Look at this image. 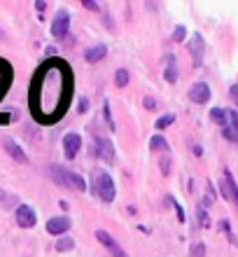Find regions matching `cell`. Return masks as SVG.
Masks as SVG:
<instances>
[{
    "label": "cell",
    "instance_id": "6da1fadb",
    "mask_svg": "<svg viewBox=\"0 0 238 257\" xmlns=\"http://www.w3.org/2000/svg\"><path fill=\"white\" fill-rule=\"evenodd\" d=\"M70 89H73L70 68L63 61L47 63L33 84V98H31L33 115L47 124L59 122L70 105Z\"/></svg>",
    "mask_w": 238,
    "mask_h": 257
},
{
    "label": "cell",
    "instance_id": "7a4b0ae2",
    "mask_svg": "<svg viewBox=\"0 0 238 257\" xmlns=\"http://www.w3.org/2000/svg\"><path fill=\"white\" fill-rule=\"evenodd\" d=\"M49 176L54 178L59 185H63V187H70V190H77V192L87 190L84 178L73 173V171H68V169H63V166H52V169H49Z\"/></svg>",
    "mask_w": 238,
    "mask_h": 257
},
{
    "label": "cell",
    "instance_id": "3957f363",
    "mask_svg": "<svg viewBox=\"0 0 238 257\" xmlns=\"http://www.w3.org/2000/svg\"><path fill=\"white\" fill-rule=\"evenodd\" d=\"M94 192L98 196H101L105 203H112L115 201V196H117V192H115V183H112V178L108 176V173H98L96 176V183H94Z\"/></svg>",
    "mask_w": 238,
    "mask_h": 257
},
{
    "label": "cell",
    "instance_id": "277c9868",
    "mask_svg": "<svg viewBox=\"0 0 238 257\" xmlns=\"http://www.w3.org/2000/svg\"><path fill=\"white\" fill-rule=\"evenodd\" d=\"M68 28H70V14L66 10H59L54 17V24H52V35L56 40H61L68 35Z\"/></svg>",
    "mask_w": 238,
    "mask_h": 257
},
{
    "label": "cell",
    "instance_id": "5b68a950",
    "mask_svg": "<svg viewBox=\"0 0 238 257\" xmlns=\"http://www.w3.org/2000/svg\"><path fill=\"white\" fill-rule=\"evenodd\" d=\"M17 222H19V227H24V229L35 227V210H33V206L21 203L19 208H17Z\"/></svg>",
    "mask_w": 238,
    "mask_h": 257
},
{
    "label": "cell",
    "instance_id": "8992f818",
    "mask_svg": "<svg viewBox=\"0 0 238 257\" xmlns=\"http://www.w3.org/2000/svg\"><path fill=\"white\" fill-rule=\"evenodd\" d=\"M91 157H101L105 162H112L115 159V148L110 141H96V145L91 143Z\"/></svg>",
    "mask_w": 238,
    "mask_h": 257
},
{
    "label": "cell",
    "instance_id": "52a82bcc",
    "mask_svg": "<svg viewBox=\"0 0 238 257\" xmlns=\"http://www.w3.org/2000/svg\"><path fill=\"white\" fill-rule=\"evenodd\" d=\"M80 148H82V138L77 134L63 136V152H66V159H75Z\"/></svg>",
    "mask_w": 238,
    "mask_h": 257
},
{
    "label": "cell",
    "instance_id": "ba28073f",
    "mask_svg": "<svg viewBox=\"0 0 238 257\" xmlns=\"http://www.w3.org/2000/svg\"><path fill=\"white\" fill-rule=\"evenodd\" d=\"M96 238H98V241H101V243H103V248H105V250H110V252H112V257H126V252H124L122 248L117 245V241H115V238H112V236H110L108 231L98 229V231H96Z\"/></svg>",
    "mask_w": 238,
    "mask_h": 257
},
{
    "label": "cell",
    "instance_id": "9c48e42d",
    "mask_svg": "<svg viewBox=\"0 0 238 257\" xmlns=\"http://www.w3.org/2000/svg\"><path fill=\"white\" fill-rule=\"evenodd\" d=\"M189 101H194V103H208L210 101V87L205 84V82H196V84H191V89H189Z\"/></svg>",
    "mask_w": 238,
    "mask_h": 257
},
{
    "label": "cell",
    "instance_id": "30bf717a",
    "mask_svg": "<svg viewBox=\"0 0 238 257\" xmlns=\"http://www.w3.org/2000/svg\"><path fill=\"white\" fill-rule=\"evenodd\" d=\"M187 49L191 52V56H194V66H201V61H203V52H205V42H203V38L201 35H194L189 40V45H187Z\"/></svg>",
    "mask_w": 238,
    "mask_h": 257
},
{
    "label": "cell",
    "instance_id": "8fae6325",
    "mask_svg": "<svg viewBox=\"0 0 238 257\" xmlns=\"http://www.w3.org/2000/svg\"><path fill=\"white\" fill-rule=\"evenodd\" d=\"M68 229H70V220L66 215L52 217V220L47 222V231H49V234H66Z\"/></svg>",
    "mask_w": 238,
    "mask_h": 257
},
{
    "label": "cell",
    "instance_id": "7c38bea8",
    "mask_svg": "<svg viewBox=\"0 0 238 257\" xmlns=\"http://www.w3.org/2000/svg\"><path fill=\"white\" fill-rule=\"evenodd\" d=\"M163 80L166 82H177V61H175V56L168 54L166 56V70H163Z\"/></svg>",
    "mask_w": 238,
    "mask_h": 257
},
{
    "label": "cell",
    "instance_id": "4fadbf2b",
    "mask_svg": "<svg viewBox=\"0 0 238 257\" xmlns=\"http://www.w3.org/2000/svg\"><path fill=\"white\" fill-rule=\"evenodd\" d=\"M5 150L10 152V157H14L17 162H21V164H26L28 162V157H26V152L17 145V143L12 141V138H5Z\"/></svg>",
    "mask_w": 238,
    "mask_h": 257
},
{
    "label": "cell",
    "instance_id": "5bb4252c",
    "mask_svg": "<svg viewBox=\"0 0 238 257\" xmlns=\"http://www.w3.org/2000/svg\"><path fill=\"white\" fill-rule=\"evenodd\" d=\"M105 54H108V47H105V45H94V47H89L87 52H84V59H87L89 63H98Z\"/></svg>",
    "mask_w": 238,
    "mask_h": 257
},
{
    "label": "cell",
    "instance_id": "9a60e30c",
    "mask_svg": "<svg viewBox=\"0 0 238 257\" xmlns=\"http://www.w3.org/2000/svg\"><path fill=\"white\" fill-rule=\"evenodd\" d=\"M210 119L224 128V126H226V119H229V115H226V110H222V108H212V110H210Z\"/></svg>",
    "mask_w": 238,
    "mask_h": 257
},
{
    "label": "cell",
    "instance_id": "2e32d148",
    "mask_svg": "<svg viewBox=\"0 0 238 257\" xmlns=\"http://www.w3.org/2000/svg\"><path fill=\"white\" fill-rule=\"evenodd\" d=\"M224 180H226V185H229V190H231V201L236 203V208H238V185L229 171H224Z\"/></svg>",
    "mask_w": 238,
    "mask_h": 257
},
{
    "label": "cell",
    "instance_id": "e0dca14e",
    "mask_svg": "<svg viewBox=\"0 0 238 257\" xmlns=\"http://www.w3.org/2000/svg\"><path fill=\"white\" fill-rule=\"evenodd\" d=\"M129 70H124V68H119V70H117L115 73V84L117 87H126V84H129Z\"/></svg>",
    "mask_w": 238,
    "mask_h": 257
},
{
    "label": "cell",
    "instance_id": "ac0fdd59",
    "mask_svg": "<svg viewBox=\"0 0 238 257\" xmlns=\"http://www.w3.org/2000/svg\"><path fill=\"white\" fill-rule=\"evenodd\" d=\"M150 150H168V143L161 136H152L150 138Z\"/></svg>",
    "mask_w": 238,
    "mask_h": 257
},
{
    "label": "cell",
    "instance_id": "d6986e66",
    "mask_svg": "<svg viewBox=\"0 0 238 257\" xmlns=\"http://www.w3.org/2000/svg\"><path fill=\"white\" fill-rule=\"evenodd\" d=\"M73 248H75V241H73V238H61V241L56 243V250H61V252L73 250Z\"/></svg>",
    "mask_w": 238,
    "mask_h": 257
},
{
    "label": "cell",
    "instance_id": "ffe728a7",
    "mask_svg": "<svg viewBox=\"0 0 238 257\" xmlns=\"http://www.w3.org/2000/svg\"><path fill=\"white\" fill-rule=\"evenodd\" d=\"M173 122H175V117H173V115H163V117H159V119H157V128L161 131V128L170 126Z\"/></svg>",
    "mask_w": 238,
    "mask_h": 257
},
{
    "label": "cell",
    "instance_id": "44dd1931",
    "mask_svg": "<svg viewBox=\"0 0 238 257\" xmlns=\"http://www.w3.org/2000/svg\"><path fill=\"white\" fill-rule=\"evenodd\" d=\"M168 203H170V206H173V208H175V213H177V220H180V222H184V210H182V206H180V203H177L175 199H173V196H168Z\"/></svg>",
    "mask_w": 238,
    "mask_h": 257
},
{
    "label": "cell",
    "instance_id": "7402d4cb",
    "mask_svg": "<svg viewBox=\"0 0 238 257\" xmlns=\"http://www.w3.org/2000/svg\"><path fill=\"white\" fill-rule=\"evenodd\" d=\"M222 134H224V138H226V141H233V143H238V131H236V128H231V126H224V128H222Z\"/></svg>",
    "mask_w": 238,
    "mask_h": 257
},
{
    "label": "cell",
    "instance_id": "603a6c76",
    "mask_svg": "<svg viewBox=\"0 0 238 257\" xmlns=\"http://www.w3.org/2000/svg\"><path fill=\"white\" fill-rule=\"evenodd\" d=\"M196 213H198V222H201V227H210V217H208V213L203 210V206H201Z\"/></svg>",
    "mask_w": 238,
    "mask_h": 257
},
{
    "label": "cell",
    "instance_id": "cb8c5ba5",
    "mask_svg": "<svg viewBox=\"0 0 238 257\" xmlns=\"http://www.w3.org/2000/svg\"><path fill=\"white\" fill-rule=\"evenodd\" d=\"M191 257H205V243H194L191 245Z\"/></svg>",
    "mask_w": 238,
    "mask_h": 257
},
{
    "label": "cell",
    "instance_id": "d4e9b609",
    "mask_svg": "<svg viewBox=\"0 0 238 257\" xmlns=\"http://www.w3.org/2000/svg\"><path fill=\"white\" fill-rule=\"evenodd\" d=\"M184 35H187V28H184V26H177L175 33H173V40H175V42H182Z\"/></svg>",
    "mask_w": 238,
    "mask_h": 257
},
{
    "label": "cell",
    "instance_id": "484cf974",
    "mask_svg": "<svg viewBox=\"0 0 238 257\" xmlns=\"http://www.w3.org/2000/svg\"><path fill=\"white\" fill-rule=\"evenodd\" d=\"M219 187H222V196H224L226 201H231V190H229V185H226L224 178H222V183H219Z\"/></svg>",
    "mask_w": 238,
    "mask_h": 257
},
{
    "label": "cell",
    "instance_id": "4316f807",
    "mask_svg": "<svg viewBox=\"0 0 238 257\" xmlns=\"http://www.w3.org/2000/svg\"><path fill=\"white\" fill-rule=\"evenodd\" d=\"M226 115H229L231 128H236V131H238V112H236V110H226Z\"/></svg>",
    "mask_w": 238,
    "mask_h": 257
},
{
    "label": "cell",
    "instance_id": "83f0119b",
    "mask_svg": "<svg viewBox=\"0 0 238 257\" xmlns=\"http://www.w3.org/2000/svg\"><path fill=\"white\" fill-rule=\"evenodd\" d=\"M143 105H145V108H147V110H154V108H157V101H154L152 96H147V98H145V101H143Z\"/></svg>",
    "mask_w": 238,
    "mask_h": 257
},
{
    "label": "cell",
    "instance_id": "f1b7e54d",
    "mask_svg": "<svg viewBox=\"0 0 238 257\" xmlns=\"http://www.w3.org/2000/svg\"><path fill=\"white\" fill-rule=\"evenodd\" d=\"M161 173H163V176H168V173H170V162H168V159H161Z\"/></svg>",
    "mask_w": 238,
    "mask_h": 257
},
{
    "label": "cell",
    "instance_id": "f546056e",
    "mask_svg": "<svg viewBox=\"0 0 238 257\" xmlns=\"http://www.w3.org/2000/svg\"><path fill=\"white\" fill-rule=\"evenodd\" d=\"M229 94H231V101L238 105V84H233V87L229 89Z\"/></svg>",
    "mask_w": 238,
    "mask_h": 257
},
{
    "label": "cell",
    "instance_id": "4dcf8cb0",
    "mask_svg": "<svg viewBox=\"0 0 238 257\" xmlns=\"http://www.w3.org/2000/svg\"><path fill=\"white\" fill-rule=\"evenodd\" d=\"M84 7H87V10H94V12H98V3H94V0H84Z\"/></svg>",
    "mask_w": 238,
    "mask_h": 257
},
{
    "label": "cell",
    "instance_id": "1f68e13d",
    "mask_svg": "<svg viewBox=\"0 0 238 257\" xmlns=\"http://www.w3.org/2000/svg\"><path fill=\"white\" fill-rule=\"evenodd\" d=\"M77 108H80V112H87V108H89V103L84 101V98H82L80 101V105H77Z\"/></svg>",
    "mask_w": 238,
    "mask_h": 257
},
{
    "label": "cell",
    "instance_id": "d6a6232c",
    "mask_svg": "<svg viewBox=\"0 0 238 257\" xmlns=\"http://www.w3.org/2000/svg\"><path fill=\"white\" fill-rule=\"evenodd\" d=\"M45 7H47V5H45L42 0H40V3H35V10H40V12H42V10H45Z\"/></svg>",
    "mask_w": 238,
    "mask_h": 257
},
{
    "label": "cell",
    "instance_id": "836d02e7",
    "mask_svg": "<svg viewBox=\"0 0 238 257\" xmlns=\"http://www.w3.org/2000/svg\"><path fill=\"white\" fill-rule=\"evenodd\" d=\"M0 38H3V28H0Z\"/></svg>",
    "mask_w": 238,
    "mask_h": 257
}]
</instances>
